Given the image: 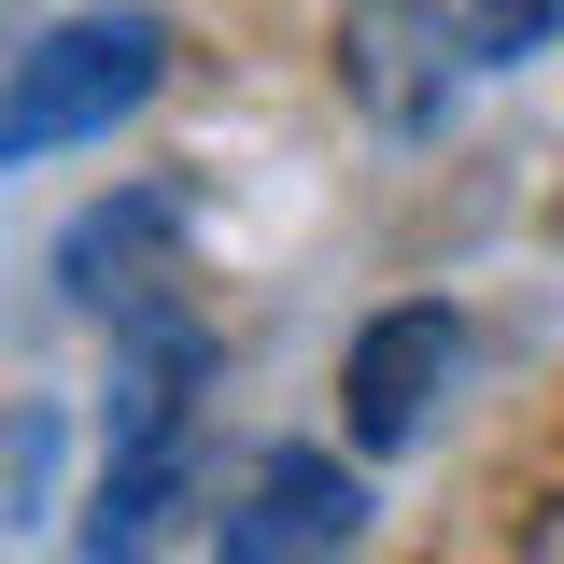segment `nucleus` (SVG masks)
Returning a JSON list of instances; mask_svg holds the SVG:
<instances>
[{"mask_svg": "<svg viewBox=\"0 0 564 564\" xmlns=\"http://www.w3.org/2000/svg\"><path fill=\"white\" fill-rule=\"evenodd\" d=\"M198 367H212V352L184 339V325H155V339L128 352L113 466H99V508H85L70 564H141L170 522H184V494H198Z\"/></svg>", "mask_w": 564, "mask_h": 564, "instance_id": "f257e3e1", "label": "nucleus"}, {"mask_svg": "<svg viewBox=\"0 0 564 564\" xmlns=\"http://www.w3.org/2000/svg\"><path fill=\"white\" fill-rule=\"evenodd\" d=\"M155 85H170V14H70L0 70V155L113 141V113H141Z\"/></svg>", "mask_w": 564, "mask_h": 564, "instance_id": "f03ea898", "label": "nucleus"}, {"mask_svg": "<svg viewBox=\"0 0 564 564\" xmlns=\"http://www.w3.org/2000/svg\"><path fill=\"white\" fill-rule=\"evenodd\" d=\"M352 522H367V494H352L339 452H269L254 494L226 508V551H212V564H339Z\"/></svg>", "mask_w": 564, "mask_h": 564, "instance_id": "7ed1b4c3", "label": "nucleus"}, {"mask_svg": "<svg viewBox=\"0 0 564 564\" xmlns=\"http://www.w3.org/2000/svg\"><path fill=\"white\" fill-rule=\"evenodd\" d=\"M452 352H466L452 311H381V325L352 339V437H367V452H410L423 410L452 395Z\"/></svg>", "mask_w": 564, "mask_h": 564, "instance_id": "20e7f679", "label": "nucleus"}, {"mask_svg": "<svg viewBox=\"0 0 564 564\" xmlns=\"http://www.w3.org/2000/svg\"><path fill=\"white\" fill-rule=\"evenodd\" d=\"M170 226H184V212L155 198V184L99 198V212H85V226L57 240L70 296H85V311H113V325H155V282H170Z\"/></svg>", "mask_w": 564, "mask_h": 564, "instance_id": "39448f33", "label": "nucleus"}, {"mask_svg": "<svg viewBox=\"0 0 564 564\" xmlns=\"http://www.w3.org/2000/svg\"><path fill=\"white\" fill-rule=\"evenodd\" d=\"M423 57H452V29H437L423 0H352L339 70L367 85V113H381V128H423V113H437V70H423Z\"/></svg>", "mask_w": 564, "mask_h": 564, "instance_id": "423d86ee", "label": "nucleus"}, {"mask_svg": "<svg viewBox=\"0 0 564 564\" xmlns=\"http://www.w3.org/2000/svg\"><path fill=\"white\" fill-rule=\"evenodd\" d=\"M57 410H0V536L14 522H43V494H57Z\"/></svg>", "mask_w": 564, "mask_h": 564, "instance_id": "0eeeda50", "label": "nucleus"}, {"mask_svg": "<svg viewBox=\"0 0 564 564\" xmlns=\"http://www.w3.org/2000/svg\"><path fill=\"white\" fill-rule=\"evenodd\" d=\"M564 29V0H466V57L480 70H508V57H536Z\"/></svg>", "mask_w": 564, "mask_h": 564, "instance_id": "6e6552de", "label": "nucleus"}, {"mask_svg": "<svg viewBox=\"0 0 564 564\" xmlns=\"http://www.w3.org/2000/svg\"><path fill=\"white\" fill-rule=\"evenodd\" d=\"M522 564H564V508H551V522H536V551H522Z\"/></svg>", "mask_w": 564, "mask_h": 564, "instance_id": "1a4fd4ad", "label": "nucleus"}]
</instances>
